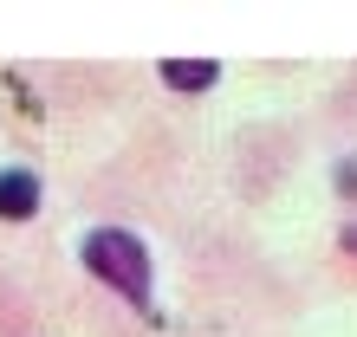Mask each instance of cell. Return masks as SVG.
Wrapping results in <instances>:
<instances>
[{
    "label": "cell",
    "mask_w": 357,
    "mask_h": 337,
    "mask_svg": "<svg viewBox=\"0 0 357 337\" xmlns=\"http://www.w3.org/2000/svg\"><path fill=\"white\" fill-rule=\"evenodd\" d=\"M344 246H351V253H357V227H344Z\"/></svg>",
    "instance_id": "cell-4"
},
{
    "label": "cell",
    "mask_w": 357,
    "mask_h": 337,
    "mask_svg": "<svg viewBox=\"0 0 357 337\" xmlns=\"http://www.w3.org/2000/svg\"><path fill=\"white\" fill-rule=\"evenodd\" d=\"M39 214V175L33 168H0V221H33Z\"/></svg>",
    "instance_id": "cell-2"
},
{
    "label": "cell",
    "mask_w": 357,
    "mask_h": 337,
    "mask_svg": "<svg viewBox=\"0 0 357 337\" xmlns=\"http://www.w3.org/2000/svg\"><path fill=\"white\" fill-rule=\"evenodd\" d=\"M85 266L98 272L104 285H117L137 311H150V253H143L137 234H123V227H98V234H85Z\"/></svg>",
    "instance_id": "cell-1"
},
{
    "label": "cell",
    "mask_w": 357,
    "mask_h": 337,
    "mask_svg": "<svg viewBox=\"0 0 357 337\" xmlns=\"http://www.w3.org/2000/svg\"><path fill=\"white\" fill-rule=\"evenodd\" d=\"M215 78H221L215 58H162V84L169 91H208Z\"/></svg>",
    "instance_id": "cell-3"
}]
</instances>
